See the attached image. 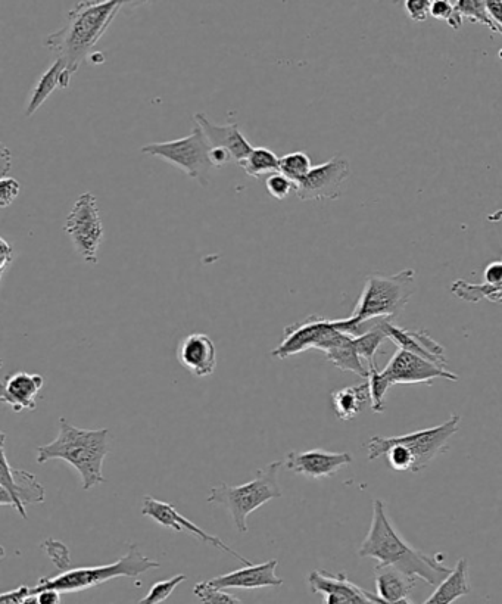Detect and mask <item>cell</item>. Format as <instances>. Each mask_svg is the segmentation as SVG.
Returning a JSON list of instances; mask_svg holds the SVG:
<instances>
[{
    "label": "cell",
    "mask_w": 502,
    "mask_h": 604,
    "mask_svg": "<svg viewBox=\"0 0 502 604\" xmlns=\"http://www.w3.org/2000/svg\"><path fill=\"white\" fill-rule=\"evenodd\" d=\"M248 176L260 179L265 174L279 173L280 158L267 148H254L251 154L239 164Z\"/></svg>",
    "instance_id": "cell-27"
},
{
    "label": "cell",
    "mask_w": 502,
    "mask_h": 604,
    "mask_svg": "<svg viewBox=\"0 0 502 604\" xmlns=\"http://www.w3.org/2000/svg\"><path fill=\"white\" fill-rule=\"evenodd\" d=\"M380 376L385 379L389 386L399 384H432L435 379H447V381L457 382L458 375L432 363L426 358L408 353V351L399 350L391 358L385 369L380 370Z\"/></svg>",
    "instance_id": "cell-11"
},
{
    "label": "cell",
    "mask_w": 502,
    "mask_h": 604,
    "mask_svg": "<svg viewBox=\"0 0 502 604\" xmlns=\"http://www.w3.org/2000/svg\"><path fill=\"white\" fill-rule=\"evenodd\" d=\"M124 3L123 0L77 3L68 12L67 24L46 37L45 48L58 55L70 73H77Z\"/></svg>",
    "instance_id": "cell-2"
},
{
    "label": "cell",
    "mask_w": 502,
    "mask_h": 604,
    "mask_svg": "<svg viewBox=\"0 0 502 604\" xmlns=\"http://www.w3.org/2000/svg\"><path fill=\"white\" fill-rule=\"evenodd\" d=\"M416 292V272L402 270L397 275L367 277L363 292L348 319L335 320L338 330L360 336V326L370 320L395 319L407 307Z\"/></svg>",
    "instance_id": "cell-4"
},
{
    "label": "cell",
    "mask_w": 502,
    "mask_h": 604,
    "mask_svg": "<svg viewBox=\"0 0 502 604\" xmlns=\"http://www.w3.org/2000/svg\"><path fill=\"white\" fill-rule=\"evenodd\" d=\"M455 8L460 12L461 17L467 18L475 24L491 28V31L497 33V24L492 20L491 14L488 11V5L483 0H457L454 2ZM500 33V31H498Z\"/></svg>",
    "instance_id": "cell-30"
},
{
    "label": "cell",
    "mask_w": 502,
    "mask_h": 604,
    "mask_svg": "<svg viewBox=\"0 0 502 604\" xmlns=\"http://www.w3.org/2000/svg\"><path fill=\"white\" fill-rule=\"evenodd\" d=\"M382 326L389 341L398 345L399 350L416 354V356L426 358V360L439 364L442 367L447 364L445 348L441 344H438L435 339L430 338L426 330L399 328V326L394 325L392 320L389 319H383Z\"/></svg>",
    "instance_id": "cell-18"
},
{
    "label": "cell",
    "mask_w": 502,
    "mask_h": 604,
    "mask_svg": "<svg viewBox=\"0 0 502 604\" xmlns=\"http://www.w3.org/2000/svg\"><path fill=\"white\" fill-rule=\"evenodd\" d=\"M460 416L452 414L447 422L401 437L386 438L389 444L401 445L414 459V473L422 472L436 457L448 450V442L460 428Z\"/></svg>",
    "instance_id": "cell-10"
},
{
    "label": "cell",
    "mask_w": 502,
    "mask_h": 604,
    "mask_svg": "<svg viewBox=\"0 0 502 604\" xmlns=\"http://www.w3.org/2000/svg\"><path fill=\"white\" fill-rule=\"evenodd\" d=\"M351 463L352 456L349 453H332L316 448L308 451H291L286 456L285 467L310 479H324L332 478L342 467Z\"/></svg>",
    "instance_id": "cell-15"
},
{
    "label": "cell",
    "mask_w": 502,
    "mask_h": 604,
    "mask_svg": "<svg viewBox=\"0 0 502 604\" xmlns=\"http://www.w3.org/2000/svg\"><path fill=\"white\" fill-rule=\"evenodd\" d=\"M430 17L445 21L454 30H460L464 21L460 12L455 8L454 2H448V0H435V2H432Z\"/></svg>",
    "instance_id": "cell-34"
},
{
    "label": "cell",
    "mask_w": 502,
    "mask_h": 604,
    "mask_svg": "<svg viewBox=\"0 0 502 604\" xmlns=\"http://www.w3.org/2000/svg\"><path fill=\"white\" fill-rule=\"evenodd\" d=\"M59 431L51 444L37 447V463L64 460L79 472L81 488L92 490L105 482L104 462L108 456V429H81L65 417L59 419Z\"/></svg>",
    "instance_id": "cell-3"
},
{
    "label": "cell",
    "mask_w": 502,
    "mask_h": 604,
    "mask_svg": "<svg viewBox=\"0 0 502 604\" xmlns=\"http://www.w3.org/2000/svg\"><path fill=\"white\" fill-rule=\"evenodd\" d=\"M65 232L77 254L87 264H98L99 247L104 241V224L99 216L98 199L92 192H84L74 202L65 221Z\"/></svg>",
    "instance_id": "cell-8"
},
{
    "label": "cell",
    "mask_w": 502,
    "mask_h": 604,
    "mask_svg": "<svg viewBox=\"0 0 502 604\" xmlns=\"http://www.w3.org/2000/svg\"><path fill=\"white\" fill-rule=\"evenodd\" d=\"M367 596L370 597L371 600H373L374 603L376 604H413L410 602V599H404V600H399V602H395V603H388V602H383L382 599H379V597L376 596V594L370 593V591H367Z\"/></svg>",
    "instance_id": "cell-45"
},
{
    "label": "cell",
    "mask_w": 502,
    "mask_h": 604,
    "mask_svg": "<svg viewBox=\"0 0 502 604\" xmlns=\"http://www.w3.org/2000/svg\"><path fill=\"white\" fill-rule=\"evenodd\" d=\"M142 515L154 519L155 522L165 526V528H171L173 531L186 532V534L193 535V537L198 538L202 543L210 544V546L215 547V549L224 551V553H229L230 556L236 557V559L245 566L252 565L251 560L240 556L238 551L227 546L221 538L208 534L204 529L199 528L196 523L186 519L182 513L177 512V509L173 504L165 503V501L158 500V498H154L152 495H145V497H143Z\"/></svg>",
    "instance_id": "cell-12"
},
{
    "label": "cell",
    "mask_w": 502,
    "mask_h": 604,
    "mask_svg": "<svg viewBox=\"0 0 502 604\" xmlns=\"http://www.w3.org/2000/svg\"><path fill=\"white\" fill-rule=\"evenodd\" d=\"M500 58L502 59V51L500 52Z\"/></svg>",
    "instance_id": "cell-48"
},
{
    "label": "cell",
    "mask_w": 502,
    "mask_h": 604,
    "mask_svg": "<svg viewBox=\"0 0 502 604\" xmlns=\"http://www.w3.org/2000/svg\"><path fill=\"white\" fill-rule=\"evenodd\" d=\"M89 59H92L93 64H102L105 61V56L102 54H92L89 56Z\"/></svg>",
    "instance_id": "cell-46"
},
{
    "label": "cell",
    "mask_w": 502,
    "mask_h": 604,
    "mask_svg": "<svg viewBox=\"0 0 502 604\" xmlns=\"http://www.w3.org/2000/svg\"><path fill=\"white\" fill-rule=\"evenodd\" d=\"M366 382L370 389L371 410L374 413L385 412V398L391 386L386 384L385 379L380 376V370L377 367L369 370V378L366 379Z\"/></svg>",
    "instance_id": "cell-32"
},
{
    "label": "cell",
    "mask_w": 502,
    "mask_h": 604,
    "mask_svg": "<svg viewBox=\"0 0 502 604\" xmlns=\"http://www.w3.org/2000/svg\"><path fill=\"white\" fill-rule=\"evenodd\" d=\"M311 170H313V164H311L310 157L305 152H291V154H286L285 157L280 158L279 173L288 177L295 185L302 182Z\"/></svg>",
    "instance_id": "cell-29"
},
{
    "label": "cell",
    "mask_w": 502,
    "mask_h": 604,
    "mask_svg": "<svg viewBox=\"0 0 502 604\" xmlns=\"http://www.w3.org/2000/svg\"><path fill=\"white\" fill-rule=\"evenodd\" d=\"M308 585L314 594H323V604H376L364 588L349 581L345 574L314 571L308 577Z\"/></svg>",
    "instance_id": "cell-16"
},
{
    "label": "cell",
    "mask_w": 502,
    "mask_h": 604,
    "mask_svg": "<svg viewBox=\"0 0 502 604\" xmlns=\"http://www.w3.org/2000/svg\"><path fill=\"white\" fill-rule=\"evenodd\" d=\"M430 8H432V2L430 0H407L405 2V11H407L408 17L417 23L426 21L430 15Z\"/></svg>",
    "instance_id": "cell-37"
},
{
    "label": "cell",
    "mask_w": 502,
    "mask_h": 604,
    "mask_svg": "<svg viewBox=\"0 0 502 604\" xmlns=\"http://www.w3.org/2000/svg\"><path fill=\"white\" fill-rule=\"evenodd\" d=\"M65 70V64L62 59H56L53 62L52 67L48 68L45 73L40 77L39 82L31 90L30 98H28V105L26 110V117L30 118L36 114L37 110L48 101L49 96L59 89V79H61L62 71Z\"/></svg>",
    "instance_id": "cell-26"
},
{
    "label": "cell",
    "mask_w": 502,
    "mask_h": 604,
    "mask_svg": "<svg viewBox=\"0 0 502 604\" xmlns=\"http://www.w3.org/2000/svg\"><path fill=\"white\" fill-rule=\"evenodd\" d=\"M31 594V587L28 585H20L15 590L6 591L0 596V604H23L24 600L27 599Z\"/></svg>",
    "instance_id": "cell-38"
},
{
    "label": "cell",
    "mask_w": 502,
    "mask_h": 604,
    "mask_svg": "<svg viewBox=\"0 0 502 604\" xmlns=\"http://www.w3.org/2000/svg\"><path fill=\"white\" fill-rule=\"evenodd\" d=\"M23 604H40L39 599H37L36 594H30L26 600H24Z\"/></svg>",
    "instance_id": "cell-47"
},
{
    "label": "cell",
    "mask_w": 502,
    "mask_h": 604,
    "mask_svg": "<svg viewBox=\"0 0 502 604\" xmlns=\"http://www.w3.org/2000/svg\"><path fill=\"white\" fill-rule=\"evenodd\" d=\"M12 260H14V249L6 242L5 238H0V273H2V276L11 266Z\"/></svg>",
    "instance_id": "cell-40"
},
{
    "label": "cell",
    "mask_w": 502,
    "mask_h": 604,
    "mask_svg": "<svg viewBox=\"0 0 502 604\" xmlns=\"http://www.w3.org/2000/svg\"><path fill=\"white\" fill-rule=\"evenodd\" d=\"M265 188L273 198L282 199L288 198L289 193L295 191V183L283 176L282 173L271 174L265 180Z\"/></svg>",
    "instance_id": "cell-35"
},
{
    "label": "cell",
    "mask_w": 502,
    "mask_h": 604,
    "mask_svg": "<svg viewBox=\"0 0 502 604\" xmlns=\"http://www.w3.org/2000/svg\"><path fill=\"white\" fill-rule=\"evenodd\" d=\"M186 579V575L180 574L170 579H164V581L155 582L149 588L148 594L137 604H159L165 602Z\"/></svg>",
    "instance_id": "cell-31"
},
{
    "label": "cell",
    "mask_w": 502,
    "mask_h": 604,
    "mask_svg": "<svg viewBox=\"0 0 502 604\" xmlns=\"http://www.w3.org/2000/svg\"><path fill=\"white\" fill-rule=\"evenodd\" d=\"M335 330V320L324 319L321 316L307 317L285 329L282 342L279 347L271 351V356L283 360L308 350L321 351Z\"/></svg>",
    "instance_id": "cell-13"
},
{
    "label": "cell",
    "mask_w": 502,
    "mask_h": 604,
    "mask_svg": "<svg viewBox=\"0 0 502 604\" xmlns=\"http://www.w3.org/2000/svg\"><path fill=\"white\" fill-rule=\"evenodd\" d=\"M45 379L37 373L15 372L2 382L0 401L8 404L15 413L33 412L37 407V397L42 391Z\"/></svg>",
    "instance_id": "cell-20"
},
{
    "label": "cell",
    "mask_w": 502,
    "mask_h": 604,
    "mask_svg": "<svg viewBox=\"0 0 502 604\" xmlns=\"http://www.w3.org/2000/svg\"><path fill=\"white\" fill-rule=\"evenodd\" d=\"M369 404H371V398L367 382L346 386V388L332 392L333 412L338 419L344 420V422L355 419Z\"/></svg>",
    "instance_id": "cell-25"
},
{
    "label": "cell",
    "mask_w": 502,
    "mask_h": 604,
    "mask_svg": "<svg viewBox=\"0 0 502 604\" xmlns=\"http://www.w3.org/2000/svg\"><path fill=\"white\" fill-rule=\"evenodd\" d=\"M279 560L271 559L261 565H248L238 571L220 575L208 581L211 587L226 590V588H239V590H257V588L282 587L283 579L277 577L276 569Z\"/></svg>",
    "instance_id": "cell-17"
},
{
    "label": "cell",
    "mask_w": 502,
    "mask_h": 604,
    "mask_svg": "<svg viewBox=\"0 0 502 604\" xmlns=\"http://www.w3.org/2000/svg\"><path fill=\"white\" fill-rule=\"evenodd\" d=\"M6 435L2 434L0 454H2V473H0V504L12 506L24 519H27L26 506L40 504L45 501L46 494L43 485L37 481L36 475L27 470L15 469L9 465L6 456Z\"/></svg>",
    "instance_id": "cell-9"
},
{
    "label": "cell",
    "mask_w": 502,
    "mask_h": 604,
    "mask_svg": "<svg viewBox=\"0 0 502 604\" xmlns=\"http://www.w3.org/2000/svg\"><path fill=\"white\" fill-rule=\"evenodd\" d=\"M451 291L460 300L473 302V304L482 300L502 304V285L492 288V286L485 285V283L475 285V283H469L466 280H457V282L452 283Z\"/></svg>",
    "instance_id": "cell-28"
},
{
    "label": "cell",
    "mask_w": 502,
    "mask_h": 604,
    "mask_svg": "<svg viewBox=\"0 0 502 604\" xmlns=\"http://www.w3.org/2000/svg\"><path fill=\"white\" fill-rule=\"evenodd\" d=\"M324 354H326L327 360L335 364L338 369L355 373L364 381L369 378V369L364 366L363 358L358 356L357 348H355L354 336L346 335L344 332L339 333L336 341Z\"/></svg>",
    "instance_id": "cell-24"
},
{
    "label": "cell",
    "mask_w": 502,
    "mask_h": 604,
    "mask_svg": "<svg viewBox=\"0 0 502 604\" xmlns=\"http://www.w3.org/2000/svg\"><path fill=\"white\" fill-rule=\"evenodd\" d=\"M363 559H376L377 566L397 568L411 578H419L429 585H439L452 569L444 565L445 554H426L411 547L399 535L395 526L386 515V506L382 500H374L373 518L369 534L358 549Z\"/></svg>",
    "instance_id": "cell-1"
},
{
    "label": "cell",
    "mask_w": 502,
    "mask_h": 604,
    "mask_svg": "<svg viewBox=\"0 0 502 604\" xmlns=\"http://www.w3.org/2000/svg\"><path fill=\"white\" fill-rule=\"evenodd\" d=\"M159 562L145 556L137 544H130V549L117 562L102 566L67 569L53 578H42L36 587H31V594L43 590H58L59 593H76L98 587L111 579L126 577L137 578L151 569H158Z\"/></svg>",
    "instance_id": "cell-5"
},
{
    "label": "cell",
    "mask_w": 502,
    "mask_h": 604,
    "mask_svg": "<svg viewBox=\"0 0 502 604\" xmlns=\"http://www.w3.org/2000/svg\"><path fill=\"white\" fill-rule=\"evenodd\" d=\"M483 277H485V285L492 286H501L502 285V261H494V263L486 266L485 272H483Z\"/></svg>",
    "instance_id": "cell-39"
},
{
    "label": "cell",
    "mask_w": 502,
    "mask_h": 604,
    "mask_svg": "<svg viewBox=\"0 0 502 604\" xmlns=\"http://www.w3.org/2000/svg\"><path fill=\"white\" fill-rule=\"evenodd\" d=\"M486 5L492 20L497 24L498 31L502 34V0H488Z\"/></svg>",
    "instance_id": "cell-42"
},
{
    "label": "cell",
    "mask_w": 502,
    "mask_h": 604,
    "mask_svg": "<svg viewBox=\"0 0 502 604\" xmlns=\"http://www.w3.org/2000/svg\"><path fill=\"white\" fill-rule=\"evenodd\" d=\"M0 160H2V179H5L9 168L12 167L11 152L8 151V148H6L5 145H2V154H0Z\"/></svg>",
    "instance_id": "cell-44"
},
{
    "label": "cell",
    "mask_w": 502,
    "mask_h": 604,
    "mask_svg": "<svg viewBox=\"0 0 502 604\" xmlns=\"http://www.w3.org/2000/svg\"><path fill=\"white\" fill-rule=\"evenodd\" d=\"M283 466H285V462L282 460L270 463L264 469L258 470L257 478L243 485L232 487L223 482L212 488L207 501L210 504H220V506L226 507L236 529L240 534H246L249 531V515L268 501L282 498L279 473Z\"/></svg>",
    "instance_id": "cell-6"
},
{
    "label": "cell",
    "mask_w": 502,
    "mask_h": 604,
    "mask_svg": "<svg viewBox=\"0 0 502 604\" xmlns=\"http://www.w3.org/2000/svg\"><path fill=\"white\" fill-rule=\"evenodd\" d=\"M142 152L176 165L199 185L208 186L210 182V173L214 168L210 158L211 145L198 124H195L189 136L170 142L149 143L143 146Z\"/></svg>",
    "instance_id": "cell-7"
},
{
    "label": "cell",
    "mask_w": 502,
    "mask_h": 604,
    "mask_svg": "<svg viewBox=\"0 0 502 604\" xmlns=\"http://www.w3.org/2000/svg\"><path fill=\"white\" fill-rule=\"evenodd\" d=\"M210 158L214 168L223 167L224 164H229L233 160L232 154L224 148H211Z\"/></svg>",
    "instance_id": "cell-41"
},
{
    "label": "cell",
    "mask_w": 502,
    "mask_h": 604,
    "mask_svg": "<svg viewBox=\"0 0 502 604\" xmlns=\"http://www.w3.org/2000/svg\"><path fill=\"white\" fill-rule=\"evenodd\" d=\"M180 364L198 378H207L217 369V348L205 333H192L177 348Z\"/></svg>",
    "instance_id": "cell-19"
},
{
    "label": "cell",
    "mask_w": 502,
    "mask_h": 604,
    "mask_svg": "<svg viewBox=\"0 0 502 604\" xmlns=\"http://www.w3.org/2000/svg\"><path fill=\"white\" fill-rule=\"evenodd\" d=\"M21 185L12 177L0 180V207L6 208L20 195Z\"/></svg>",
    "instance_id": "cell-36"
},
{
    "label": "cell",
    "mask_w": 502,
    "mask_h": 604,
    "mask_svg": "<svg viewBox=\"0 0 502 604\" xmlns=\"http://www.w3.org/2000/svg\"><path fill=\"white\" fill-rule=\"evenodd\" d=\"M351 174L348 161L342 157H333L313 167L302 182L295 185L296 196L301 201H324L338 199L341 196L342 185Z\"/></svg>",
    "instance_id": "cell-14"
},
{
    "label": "cell",
    "mask_w": 502,
    "mask_h": 604,
    "mask_svg": "<svg viewBox=\"0 0 502 604\" xmlns=\"http://www.w3.org/2000/svg\"><path fill=\"white\" fill-rule=\"evenodd\" d=\"M195 124L201 127L205 138L210 143L211 148H224L232 154L236 164L242 163L249 154H251L254 146L248 142V139L240 132L239 124L232 123L226 126H218L212 123L210 118L204 112H198L195 115Z\"/></svg>",
    "instance_id": "cell-21"
},
{
    "label": "cell",
    "mask_w": 502,
    "mask_h": 604,
    "mask_svg": "<svg viewBox=\"0 0 502 604\" xmlns=\"http://www.w3.org/2000/svg\"><path fill=\"white\" fill-rule=\"evenodd\" d=\"M193 594L201 600L202 604H243L233 594L211 587L208 581L198 582L193 588Z\"/></svg>",
    "instance_id": "cell-33"
},
{
    "label": "cell",
    "mask_w": 502,
    "mask_h": 604,
    "mask_svg": "<svg viewBox=\"0 0 502 604\" xmlns=\"http://www.w3.org/2000/svg\"><path fill=\"white\" fill-rule=\"evenodd\" d=\"M470 591L472 587H470L469 563L463 557L458 560L451 574L441 584L436 585V590L422 604H452L461 597L467 596Z\"/></svg>",
    "instance_id": "cell-23"
},
{
    "label": "cell",
    "mask_w": 502,
    "mask_h": 604,
    "mask_svg": "<svg viewBox=\"0 0 502 604\" xmlns=\"http://www.w3.org/2000/svg\"><path fill=\"white\" fill-rule=\"evenodd\" d=\"M61 594L58 590H43L36 596L40 604H61Z\"/></svg>",
    "instance_id": "cell-43"
},
{
    "label": "cell",
    "mask_w": 502,
    "mask_h": 604,
    "mask_svg": "<svg viewBox=\"0 0 502 604\" xmlns=\"http://www.w3.org/2000/svg\"><path fill=\"white\" fill-rule=\"evenodd\" d=\"M374 585H376V596L383 602L395 603L399 600L408 599L411 590L416 585V578L408 577L397 568H374Z\"/></svg>",
    "instance_id": "cell-22"
}]
</instances>
